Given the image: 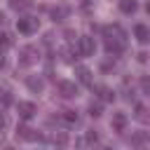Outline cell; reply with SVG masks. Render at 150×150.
Returning <instances> with one entry per match:
<instances>
[{
	"label": "cell",
	"instance_id": "obj_1",
	"mask_svg": "<svg viewBox=\"0 0 150 150\" xmlns=\"http://www.w3.org/2000/svg\"><path fill=\"white\" fill-rule=\"evenodd\" d=\"M16 28H19V33L30 35L33 30H38V19H33V16H23V19L16 21Z\"/></svg>",
	"mask_w": 150,
	"mask_h": 150
},
{
	"label": "cell",
	"instance_id": "obj_2",
	"mask_svg": "<svg viewBox=\"0 0 150 150\" xmlns=\"http://www.w3.org/2000/svg\"><path fill=\"white\" fill-rule=\"evenodd\" d=\"M77 47H80V54H82V56H91L94 49H96V42H94V38L82 35V38L77 40Z\"/></svg>",
	"mask_w": 150,
	"mask_h": 150
},
{
	"label": "cell",
	"instance_id": "obj_3",
	"mask_svg": "<svg viewBox=\"0 0 150 150\" xmlns=\"http://www.w3.org/2000/svg\"><path fill=\"white\" fill-rule=\"evenodd\" d=\"M59 91H61L63 98H73V96H77V84L63 80V82H59Z\"/></svg>",
	"mask_w": 150,
	"mask_h": 150
},
{
	"label": "cell",
	"instance_id": "obj_4",
	"mask_svg": "<svg viewBox=\"0 0 150 150\" xmlns=\"http://www.w3.org/2000/svg\"><path fill=\"white\" fill-rule=\"evenodd\" d=\"M16 108H19V115H21L23 120H30V117H33V112H35V105H33V103H28V101H21Z\"/></svg>",
	"mask_w": 150,
	"mask_h": 150
},
{
	"label": "cell",
	"instance_id": "obj_5",
	"mask_svg": "<svg viewBox=\"0 0 150 150\" xmlns=\"http://www.w3.org/2000/svg\"><path fill=\"white\" fill-rule=\"evenodd\" d=\"M134 35H136L138 42H148V40H150V30H148L145 23H138V26L134 28Z\"/></svg>",
	"mask_w": 150,
	"mask_h": 150
},
{
	"label": "cell",
	"instance_id": "obj_6",
	"mask_svg": "<svg viewBox=\"0 0 150 150\" xmlns=\"http://www.w3.org/2000/svg\"><path fill=\"white\" fill-rule=\"evenodd\" d=\"M124 127H127V115L124 112H115L112 115V129L115 131H124Z\"/></svg>",
	"mask_w": 150,
	"mask_h": 150
},
{
	"label": "cell",
	"instance_id": "obj_7",
	"mask_svg": "<svg viewBox=\"0 0 150 150\" xmlns=\"http://www.w3.org/2000/svg\"><path fill=\"white\" fill-rule=\"evenodd\" d=\"M120 9H122L124 14H134V12L138 9V2H136V0H120Z\"/></svg>",
	"mask_w": 150,
	"mask_h": 150
},
{
	"label": "cell",
	"instance_id": "obj_8",
	"mask_svg": "<svg viewBox=\"0 0 150 150\" xmlns=\"http://www.w3.org/2000/svg\"><path fill=\"white\" fill-rule=\"evenodd\" d=\"M96 91H98L101 101H112V98H115V96H112V91H110L108 87H103V84H98V87H96Z\"/></svg>",
	"mask_w": 150,
	"mask_h": 150
},
{
	"label": "cell",
	"instance_id": "obj_9",
	"mask_svg": "<svg viewBox=\"0 0 150 150\" xmlns=\"http://www.w3.org/2000/svg\"><path fill=\"white\" fill-rule=\"evenodd\" d=\"M77 77H80L82 84H91V73L87 68H77Z\"/></svg>",
	"mask_w": 150,
	"mask_h": 150
},
{
	"label": "cell",
	"instance_id": "obj_10",
	"mask_svg": "<svg viewBox=\"0 0 150 150\" xmlns=\"http://www.w3.org/2000/svg\"><path fill=\"white\" fill-rule=\"evenodd\" d=\"M26 84H28V89H33V91H42V80H38V77H28Z\"/></svg>",
	"mask_w": 150,
	"mask_h": 150
},
{
	"label": "cell",
	"instance_id": "obj_11",
	"mask_svg": "<svg viewBox=\"0 0 150 150\" xmlns=\"http://www.w3.org/2000/svg\"><path fill=\"white\" fill-rule=\"evenodd\" d=\"M9 5H12L14 9H23V7H28L30 2H28V0H9Z\"/></svg>",
	"mask_w": 150,
	"mask_h": 150
},
{
	"label": "cell",
	"instance_id": "obj_12",
	"mask_svg": "<svg viewBox=\"0 0 150 150\" xmlns=\"http://www.w3.org/2000/svg\"><path fill=\"white\" fill-rule=\"evenodd\" d=\"M63 120H66V122H77V112H75V110H66Z\"/></svg>",
	"mask_w": 150,
	"mask_h": 150
},
{
	"label": "cell",
	"instance_id": "obj_13",
	"mask_svg": "<svg viewBox=\"0 0 150 150\" xmlns=\"http://www.w3.org/2000/svg\"><path fill=\"white\" fill-rule=\"evenodd\" d=\"M89 115H91V117H98V115H101V105H94V103H91V105H89Z\"/></svg>",
	"mask_w": 150,
	"mask_h": 150
},
{
	"label": "cell",
	"instance_id": "obj_14",
	"mask_svg": "<svg viewBox=\"0 0 150 150\" xmlns=\"http://www.w3.org/2000/svg\"><path fill=\"white\" fill-rule=\"evenodd\" d=\"M0 45H2V47H9V45H12L9 35H5V33H2V35H0Z\"/></svg>",
	"mask_w": 150,
	"mask_h": 150
},
{
	"label": "cell",
	"instance_id": "obj_15",
	"mask_svg": "<svg viewBox=\"0 0 150 150\" xmlns=\"http://www.w3.org/2000/svg\"><path fill=\"white\" fill-rule=\"evenodd\" d=\"M143 141H145V134H136L134 136V143H143Z\"/></svg>",
	"mask_w": 150,
	"mask_h": 150
},
{
	"label": "cell",
	"instance_id": "obj_16",
	"mask_svg": "<svg viewBox=\"0 0 150 150\" xmlns=\"http://www.w3.org/2000/svg\"><path fill=\"white\" fill-rule=\"evenodd\" d=\"M2 66H5V56L0 54V68H2Z\"/></svg>",
	"mask_w": 150,
	"mask_h": 150
},
{
	"label": "cell",
	"instance_id": "obj_17",
	"mask_svg": "<svg viewBox=\"0 0 150 150\" xmlns=\"http://www.w3.org/2000/svg\"><path fill=\"white\" fill-rule=\"evenodd\" d=\"M0 127H5V117L2 115H0Z\"/></svg>",
	"mask_w": 150,
	"mask_h": 150
}]
</instances>
